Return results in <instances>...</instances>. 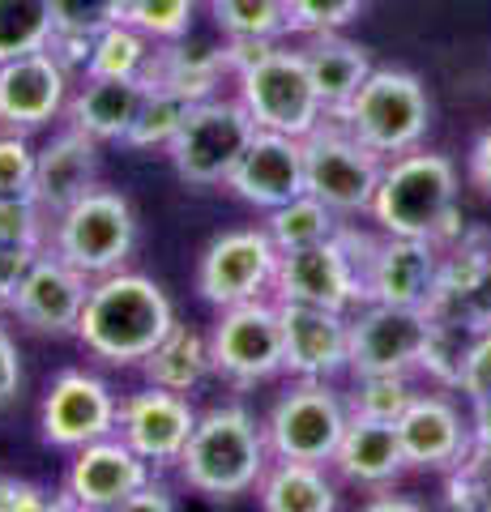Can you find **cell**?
<instances>
[{"instance_id": "38", "label": "cell", "mask_w": 491, "mask_h": 512, "mask_svg": "<svg viewBox=\"0 0 491 512\" xmlns=\"http://www.w3.org/2000/svg\"><path fill=\"white\" fill-rule=\"evenodd\" d=\"M410 402H415V380L402 376V372L355 376V389L346 393L351 414H359V419H376V423H398Z\"/></svg>"}, {"instance_id": "13", "label": "cell", "mask_w": 491, "mask_h": 512, "mask_svg": "<svg viewBox=\"0 0 491 512\" xmlns=\"http://www.w3.org/2000/svg\"><path fill=\"white\" fill-rule=\"evenodd\" d=\"M150 478H154V466L133 444H124L120 436L90 440L82 448H73L65 487H60V508L112 512L129 504V495L146 487Z\"/></svg>"}, {"instance_id": "23", "label": "cell", "mask_w": 491, "mask_h": 512, "mask_svg": "<svg viewBox=\"0 0 491 512\" xmlns=\"http://www.w3.org/2000/svg\"><path fill=\"white\" fill-rule=\"evenodd\" d=\"M99 184V141L77 133V128H60L52 141L39 146L35 158V201L47 214H65L77 197Z\"/></svg>"}, {"instance_id": "46", "label": "cell", "mask_w": 491, "mask_h": 512, "mask_svg": "<svg viewBox=\"0 0 491 512\" xmlns=\"http://www.w3.org/2000/svg\"><path fill=\"white\" fill-rule=\"evenodd\" d=\"M22 389V350L9 329H0V410H5Z\"/></svg>"}, {"instance_id": "5", "label": "cell", "mask_w": 491, "mask_h": 512, "mask_svg": "<svg viewBox=\"0 0 491 512\" xmlns=\"http://www.w3.org/2000/svg\"><path fill=\"white\" fill-rule=\"evenodd\" d=\"M334 116L380 158H398L423 146L427 128H432V99H427L419 73L372 69L368 82L355 90V99Z\"/></svg>"}, {"instance_id": "10", "label": "cell", "mask_w": 491, "mask_h": 512, "mask_svg": "<svg viewBox=\"0 0 491 512\" xmlns=\"http://www.w3.org/2000/svg\"><path fill=\"white\" fill-rule=\"evenodd\" d=\"M210 359L214 376L231 384H265L282 372V312L278 299H248L235 308H218L210 329Z\"/></svg>"}, {"instance_id": "7", "label": "cell", "mask_w": 491, "mask_h": 512, "mask_svg": "<svg viewBox=\"0 0 491 512\" xmlns=\"http://www.w3.org/2000/svg\"><path fill=\"white\" fill-rule=\"evenodd\" d=\"M304 175L312 197H321L338 218H351L372 210L385 158L363 146L338 116H325L304 137Z\"/></svg>"}, {"instance_id": "2", "label": "cell", "mask_w": 491, "mask_h": 512, "mask_svg": "<svg viewBox=\"0 0 491 512\" xmlns=\"http://www.w3.org/2000/svg\"><path fill=\"white\" fill-rule=\"evenodd\" d=\"M368 214L385 235L432 239V244L457 239L462 214H457L453 158L436 150H406L398 158H389Z\"/></svg>"}, {"instance_id": "50", "label": "cell", "mask_w": 491, "mask_h": 512, "mask_svg": "<svg viewBox=\"0 0 491 512\" xmlns=\"http://www.w3.org/2000/svg\"><path fill=\"white\" fill-rule=\"evenodd\" d=\"M368 508H376V512H385V508H406V512H415V508H423V504H415V500H398V495H385V500H368Z\"/></svg>"}, {"instance_id": "32", "label": "cell", "mask_w": 491, "mask_h": 512, "mask_svg": "<svg viewBox=\"0 0 491 512\" xmlns=\"http://www.w3.org/2000/svg\"><path fill=\"white\" fill-rule=\"evenodd\" d=\"M154 47L158 43L146 35V30H137L129 18L112 22L90 39V56L82 64V73L86 77H146Z\"/></svg>"}, {"instance_id": "12", "label": "cell", "mask_w": 491, "mask_h": 512, "mask_svg": "<svg viewBox=\"0 0 491 512\" xmlns=\"http://www.w3.org/2000/svg\"><path fill=\"white\" fill-rule=\"evenodd\" d=\"M427 325L432 316L423 308H402V303H359L351 312V376L372 372H402L415 376L427 342Z\"/></svg>"}, {"instance_id": "4", "label": "cell", "mask_w": 491, "mask_h": 512, "mask_svg": "<svg viewBox=\"0 0 491 512\" xmlns=\"http://www.w3.org/2000/svg\"><path fill=\"white\" fill-rule=\"evenodd\" d=\"M227 60L240 86V99L257 128H274L287 137H308L329 111L312 86L304 47L282 43H227Z\"/></svg>"}, {"instance_id": "39", "label": "cell", "mask_w": 491, "mask_h": 512, "mask_svg": "<svg viewBox=\"0 0 491 512\" xmlns=\"http://www.w3.org/2000/svg\"><path fill=\"white\" fill-rule=\"evenodd\" d=\"M47 235H52V214L35 201V192L0 197V244L47 248Z\"/></svg>"}, {"instance_id": "36", "label": "cell", "mask_w": 491, "mask_h": 512, "mask_svg": "<svg viewBox=\"0 0 491 512\" xmlns=\"http://www.w3.org/2000/svg\"><path fill=\"white\" fill-rule=\"evenodd\" d=\"M188 111H193V99H184L176 90H163V86H150L146 90V103H141L137 120L129 128V137H124V146L133 150H167L176 133L184 128Z\"/></svg>"}, {"instance_id": "37", "label": "cell", "mask_w": 491, "mask_h": 512, "mask_svg": "<svg viewBox=\"0 0 491 512\" xmlns=\"http://www.w3.org/2000/svg\"><path fill=\"white\" fill-rule=\"evenodd\" d=\"M470 342H474V329H466L462 320H440L432 316L427 325V342H423V359H419V372L427 380H436L440 389H462V367L470 355Z\"/></svg>"}, {"instance_id": "35", "label": "cell", "mask_w": 491, "mask_h": 512, "mask_svg": "<svg viewBox=\"0 0 491 512\" xmlns=\"http://www.w3.org/2000/svg\"><path fill=\"white\" fill-rule=\"evenodd\" d=\"M52 0H0V60L52 47Z\"/></svg>"}, {"instance_id": "14", "label": "cell", "mask_w": 491, "mask_h": 512, "mask_svg": "<svg viewBox=\"0 0 491 512\" xmlns=\"http://www.w3.org/2000/svg\"><path fill=\"white\" fill-rule=\"evenodd\" d=\"M120 423V397L112 393V384L94 372H60L43 393V410H39V427L43 440L52 448H82L90 440L116 436Z\"/></svg>"}, {"instance_id": "21", "label": "cell", "mask_w": 491, "mask_h": 512, "mask_svg": "<svg viewBox=\"0 0 491 512\" xmlns=\"http://www.w3.org/2000/svg\"><path fill=\"white\" fill-rule=\"evenodd\" d=\"M440 244L410 235H380L363 265V303H402V308H427L440 278Z\"/></svg>"}, {"instance_id": "29", "label": "cell", "mask_w": 491, "mask_h": 512, "mask_svg": "<svg viewBox=\"0 0 491 512\" xmlns=\"http://www.w3.org/2000/svg\"><path fill=\"white\" fill-rule=\"evenodd\" d=\"M257 504L265 512H334L338 487L316 461L269 457L265 474L257 478Z\"/></svg>"}, {"instance_id": "6", "label": "cell", "mask_w": 491, "mask_h": 512, "mask_svg": "<svg viewBox=\"0 0 491 512\" xmlns=\"http://www.w3.org/2000/svg\"><path fill=\"white\" fill-rule=\"evenodd\" d=\"M47 248L77 265L86 278H103L129 265L137 248V210L116 188L94 184L86 197H77L65 214L52 218Z\"/></svg>"}, {"instance_id": "27", "label": "cell", "mask_w": 491, "mask_h": 512, "mask_svg": "<svg viewBox=\"0 0 491 512\" xmlns=\"http://www.w3.org/2000/svg\"><path fill=\"white\" fill-rule=\"evenodd\" d=\"M223 73H231V60H227V43H210V39H171V43H158L154 56H150V69H146V82L150 86H163V90H176L184 99H210L223 82Z\"/></svg>"}, {"instance_id": "26", "label": "cell", "mask_w": 491, "mask_h": 512, "mask_svg": "<svg viewBox=\"0 0 491 512\" xmlns=\"http://www.w3.org/2000/svg\"><path fill=\"white\" fill-rule=\"evenodd\" d=\"M423 312L440 320H462L474 333L491 329V248H462L445 256L436 291Z\"/></svg>"}, {"instance_id": "47", "label": "cell", "mask_w": 491, "mask_h": 512, "mask_svg": "<svg viewBox=\"0 0 491 512\" xmlns=\"http://www.w3.org/2000/svg\"><path fill=\"white\" fill-rule=\"evenodd\" d=\"M176 508V495H171V487H163V483H150L141 487V491H133L129 495V504H124L120 512H171Z\"/></svg>"}, {"instance_id": "22", "label": "cell", "mask_w": 491, "mask_h": 512, "mask_svg": "<svg viewBox=\"0 0 491 512\" xmlns=\"http://www.w3.org/2000/svg\"><path fill=\"white\" fill-rule=\"evenodd\" d=\"M398 436L410 470L449 474L474 453L470 414L457 410L445 393H415V402L398 419Z\"/></svg>"}, {"instance_id": "51", "label": "cell", "mask_w": 491, "mask_h": 512, "mask_svg": "<svg viewBox=\"0 0 491 512\" xmlns=\"http://www.w3.org/2000/svg\"><path fill=\"white\" fill-rule=\"evenodd\" d=\"M0 312H5V303H0Z\"/></svg>"}, {"instance_id": "34", "label": "cell", "mask_w": 491, "mask_h": 512, "mask_svg": "<svg viewBox=\"0 0 491 512\" xmlns=\"http://www.w3.org/2000/svg\"><path fill=\"white\" fill-rule=\"evenodd\" d=\"M338 227H342L338 214L329 210L321 197H312V192H299L295 201L269 210V222H265V231L278 244V252H295V248L321 244V239H334Z\"/></svg>"}, {"instance_id": "31", "label": "cell", "mask_w": 491, "mask_h": 512, "mask_svg": "<svg viewBox=\"0 0 491 512\" xmlns=\"http://www.w3.org/2000/svg\"><path fill=\"white\" fill-rule=\"evenodd\" d=\"M124 13H129V0H52V18H56L52 52L69 69H82L90 56V39L112 22H124Z\"/></svg>"}, {"instance_id": "20", "label": "cell", "mask_w": 491, "mask_h": 512, "mask_svg": "<svg viewBox=\"0 0 491 512\" xmlns=\"http://www.w3.org/2000/svg\"><path fill=\"white\" fill-rule=\"evenodd\" d=\"M227 188L240 197L244 205L257 210H278V205L295 201L299 192H308V175H304V137H287L274 128H257V137L248 141L244 158L235 163Z\"/></svg>"}, {"instance_id": "15", "label": "cell", "mask_w": 491, "mask_h": 512, "mask_svg": "<svg viewBox=\"0 0 491 512\" xmlns=\"http://www.w3.org/2000/svg\"><path fill=\"white\" fill-rule=\"evenodd\" d=\"M69 64L52 47L0 60V128L9 133H39L69 107Z\"/></svg>"}, {"instance_id": "17", "label": "cell", "mask_w": 491, "mask_h": 512, "mask_svg": "<svg viewBox=\"0 0 491 512\" xmlns=\"http://www.w3.org/2000/svg\"><path fill=\"white\" fill-rule=\"evenodd\" d=\"M282 312V372L295 380H334L351 363V312L278 303Z\"/></svg>"}, {"instance_id": "19", "label": "cell", "mask_w": 491, "mask_h": 512, "mask_svg": "<svg viewBox=\"0 0 491 512\" xmlns=\"http://www.w3.org/2000/svg\"><path fill=\"white\" fill-rule=\"evenodd\" d=\"M90 282L77 265H69L65 256H56L52 248H43V256L35 261V269L26 274V282L18 286L9 312L22 320L30 333H43V338H73L77 320H82Z\"/></svg>"}, {"instance_id": "42", "label": "cell", "mask_w": 491, "mask_h": 512, "mask_svg": "<svg viewBox=\"0 0 491 512\" xmlns=\"http://www.w3.org/2000/svg\"><path fill=\"white\" fill-rule=\"evenodd\" d=\"M35 158L39 146L30 141V133L0 128V197H18V192L35 188Z\"/></svg>"}, {"instance_id": "49", "label": "cell", "mask_w": 491, "mask_h": 512, "mask_svg": "<svg viewBox=\"0 0 491 512\" xmlns=\"http://www.w3.org/2000/svg\"><path fill=\"white\" fill-rule=\"evenodd\" d=\"M470 440H474V448L491 453V393L470 397Z\"/></svg>"}, {"instance_id": "41", "label": "cell", "mask_w": 491, "mask_h": 512, "mask_svg": "<svg viewBox=\"0 0 491 512\" xmlns=\"http://www.w3.org/2000/svg\"><path fill=\"white\" fill-rule=\"evenodd\" d=\"M368 0H287V22L291 35H329V30H346Z\"/></svg>"}, {"instance_id": "28", "label": "cell", "mask_w": 491, "mask_h": 512, "mask_svg": "<svg viewBox=\"0 0 491 512\" xmlns=\"http://www.w3.org/2000/svg\"><path fill=\"white\" fill-rule=\"evenodd\" d=\"M304 60H308V73H312V86L321 94L325 111L334 116L346 103L355 99V90L368 82V73L376 69L368 47L346 39L342 30H329V35H308L304 43Z\"/></svg>"}, {"instance_id": "40", "label": "cell", "mask_w": 491, "mask_h": 512, "mask_svg": "<svg viewBox=\"0 0 491 512\" xmlns=\"http://www.w3.org/2000/svg\"><path fill=\"white\" fill-rule=\"evenodd\" d=\"M197 0H129V18L137 30H146L154 43H171L184 39L188 26H193Z\"/></svg>"}, {"instance_id": "48", "label": "cell", "mask_w": 491, "mask_h": 512, "mask_svg": "<svg viewBox=\"0 0 491 512\" xmlns=\"http://www.w3.org/2000/svg\"><path fill=\"white\" fill-rule=\"evenodd\" d=\"M470 180L483 197H491V128L470 146Z\"/></svg>"}, {"instance_id": "33", "label": "cell", "mask_w": 491, "mask_h": 512, "mask_svg": "<svg viewBox=\"0 0 491 512\" xmlns=\"http://www.w3.org/2000/svg\"><path fill=\"white\" fill-rule=\"evenodd\" d=\"M227 43H278L291 35L287 0H205Z\"/></svg>"}, {"instance_id": "9", "label": "cell", "mask_w": 491, "mask_h": 512, "mask_svg": "<svg viewBox=\"0 0 491 512\" xmlns=\"http://www.w3.org/2000/svg\"><path fill=\"white\" fill-rule=\"evenodd\" d=\"M351 423V406L329 380H295L265 414V440L274 457L329 466Z\"/></svg>"}, {"instance_id": "30", "label": "cell", "mask_w": 491, "mask_h": 512, "mask_svg": "<svg viewBox=\"0 0 491 512\" xmlns=\"http://www.w3.org/2000/svg\"><path fill=\"white\" fill-rule=\"evenodd\" d=\"M141 376L146 384L171 393H193L197 384L214 376V359H210V333H201L193 325H171V333L158 342L146 359H141Z\"/></svg>"}, {"instance_id": "1", "label": "cell", "mask_w": 491, "mask_h": 512, "mask_svg": "<svg viewBox=\"0 0 491 512\" xmlns=\"http://www.w3.org/2000/svg\"><path fill=\"white\" fill-rule=\"evenodd\" d=\"M171 325H176V303L167 299L163 286L133 269H116L90 282L73 338L112 367H141V359L167 338Z\"/></svg>"}, {"instance_id": "18", "label": "cell", "mask_w": 491, "mask_h": 512, "mask_svg": "<svg viewBox=\"0 0 491 512\" xmlns=\"http://www.w3.org/2000/svg\"><path fill=\"white\" fill-rule=\"evenodd\" d=\"M193 427H197V410L188 406V393H171V389H158V384H146V389L120 397L116 436L124 444H133L154 470L180 466Z\"/></svg>"}, {"instance_id": "11", "label": "cell", "mask_w": 491, "mask_h": 512, "mask_svg": "<svg viewBox=\"0 0 491 512\" xmlns=\"http://www.w3.org/2000/svg\"><path fill=\"white\" fill-rule=\"evenodd\" d=\"M282 252L265 227H240L210 239L197 261V295L210 308H235L248 299L274 295Z\"/></svg>"}, {"instance_id": "43", "label": "cell", "mask_w": 491, "mask_h": 512, "mask_svg": "<svg viewBox=\"0 0 491 512\" xmlns=\"http://www.w3.org/2000/svg\"><path fill=\"white\" fill-rule=\"evenodd\" d=\"M43 256V248H26V244H0V303H9L18 295V286L26 282V274L35 269V261Z\"/></svg>"}, {"instance_id": "45", "label": "cell", "mask_w": 491, "mask_h": 512, "mask_svg": "<svg viewBox=\"0 0 491 512\" xmlns=\"http://www.w3.org/2000/svg\"><path fill=\"white\" fill-rule=\"evenodd\" d=\"M47 508H60V500H52L39 483L0 478V512H47Z\"/></svg>"}, {"instance_id": "3", "label": "cell", "mask_w": 491, "mask_h": 512, "mask_svg": "<svg viewBox=\"0 0 491 512\" xmlns=\"http://www.w3.org/2000/svg\"><path fill=\"white\" fill-rule=\"evenodd\" d=\"M265 423L240 402H223L197 414V427L188 436L180 457V478L188 491L210 495V500H235V495L257 491V478L269 466Z\"/></svg>"}, {"instance_id": "16", "label": "cell", "mask_w": 491, "mask_h": 512, "mask_svg": "<svg viewBox=\"0 0 491 512\" xmlns=\"http://www.w3.org/2000/svg\"><path fill=\"white\" fill-rule=\"evenodd\" d=\"M274 299L278 303H312V308H334V312H355L363 303V278L342 248V239H321L312 248L282 252L278 278H274Z\"/></svg>"}, {"instance_id": "25", "label": "cell", "mask_w": 491, "mask_h": 512, "mask_svg": "<svg viewBox=\"0 0 491 512\" xmlns=\"http://www.w3.org/2000/svg\"><path fill=\"white\" fill-rule=\"evenodd\" d=\"M150 82L146 77H86L82 86L69 94L65 120L77 133L103 141H124L137 120L141 103H146Z\"/></svg>"}, {"instance_id": "24", "label": "cell", "mask_w": 491, "mask_h": 512, "mask_svg": "<svg viewBox=\"0 0 491 512\" xmlns=\"http://www.w3.org/2000/svg\"><path fill=\"white\" fill-rule=\"evenodd\" d=\"M334 474L351 487H393L398 478L410 470L406 466V453H402V436H398V423H376V419H359L351 414L342 440H338V453H334Z\"/></svg>"}, {"instance_id": "8", "label": "cell", "mask_w": 491, "mask_h": 512, "mask_svg": "<svg viewBox=\"0 0 491 512\" xmlns=\"http://www.w3.org/2000/svg\"><path fill=\"white\" fill-rule=\"evenodd\" d=\"M252 137H257V120L248 116V107L240 99L210 94V99L193 103V111H188V120L176 133V141L167 146V154L184 184L214 188L231 180V171L244 158Z\"/></svg>"}, {"instance_id": "44", "label": "cell", "mask_w": 491, "mask_h": 512, "mask_svg": "<svg viewBox=\"0 0 491 512\" xmlns=\"http://www.w3.org/2000/svg\"><path fill=\"white\" fill-rule=\"evenodd\" d=\"M462 393H466V402L470 397H487L491 393V329L474 333L466 367H462Z\"/></svg>"}]
</instances>
